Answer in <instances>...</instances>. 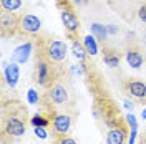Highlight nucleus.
I'll return each instance as SVG.
<instances>
[{
	"mask_svg": "<svg viewBox=\"0 0 146 144\" xmlns=\"http://www.w3.org/2000/svg\"><path fill=\"white\" fill-rule=\"evenodd\" d=\"M28 113L20 103H10L7 104L3 99L2 104V144L9 141H17L27 133Z\"/></svg>",
	"mask_w": 146,
	"mask_h": 144,
	"instance_id": "f257e3e1",
	"label": "nucleus"
},
{
	"mask_svg": "<svg viewBox=\"0 0 146 144\" xmlns=\"http://www.w3.org/2000/svg\"><path fill=\"white\" fill-rule=\"evenodd\" d=\"M58 80H60L58 71L52 65V61L43 53L36 55V61H35V83L36 85H40L43 88H52Z\"/></svg>",
	"mask_w": 146,
	"mask_h": 144,
	"instance_id": "f03ea898",
	"label": "nucleus"
},
{
	"mask_svg": "<svg viewBox=\"0 0 146 144\" xmlns=\"http://www.w3.org/2000/svg\"><path fill=\"white\" fill-rule=\"evenodd\" d=\"M45 99H46V103L43 108L55 114L56 108H63V106L68 104V101H70L68 88L65 86L62 81H56L52 88H48V91H46V94H45Z\"/></svg>",
	"mask_w": 146,
	"mask_h": 144,
	"instance_id": "7ed1b4c3",
	"label": "nucleus"
},
{
	"mask_svg": "<svg viewBox=\"0 0 146 144\" xmlns=\"http://www.w3.org/2000/svg\"><path fill=\"white\" fill-rule=\"evenodd\" d=\"M0 30H2L3 38L15 35L17 30H20V17H17L13 12L2 10V13H0Z\"/></svg>",
	"mask_w": 146,
	"mask_h": 144,
	"instance_id": "20e7f679",
	"label": "nucleus"
},
{
	"mask_svg": "<svg viewBox=\"0 0 146 144\" xmlns=\"http://www.w3.org/2000/svg\"><path fill=\"white\" fill-rule=\"evenodd\" d=\"M125 93L129 98H133L138 103H146V81L136 80V78H129L128 81H125L123 85Z\"/></svg>",
	"mask_w": 146,
	"mask_h": 144,
	"instance_id": "39448f33",
	"label": "nucleus"
},
{
	"mask_svg": "<svg viewBox=\"0 0 146 144\" xmlns=\"http://www.w3.org/2000/svg\"><path fill=\"white\" fill-rule=\"evenodd\" d=\"M66 53H68V48L62 40H50L46 43L45 50H43V55L50 61H55V63H60L66 58Z\"/></svg>",
	"mask_w": 146,
	"mask_h": 144,
	"instance_id": "423d86ee",
	"label": "nucleus"
},
{
	"mask_svg": "<svg viewBox=\"0 0 146 144\" xmlns=\"http://www.w3.org/2000/svg\"><path fill=\"white\" fill-rule=\"evenodd\" d=\"M72 127V116L68 113H60V114H55L53 116V123H52V129H53V134L56 137H63Z\"/></svg>",
	"mask_w": 146,
	"mask_h": 144,
	"instance_id": "0eeeda50",
	"label": "nucleus"
},
{
	"mask_svg": "<svg viewBox=\"0 0 146 144\" xmlns=\"http://www.w3.org/2000/svg\"><path fill=\"white\" fill-rule=\"evenodd\" d=\"M42 28V22L40 18L32 15V13H23L20 17V32L23 33H36Z\"/></svg>",
	"mask_w": 146,
	"mask_h": 144,
	"instance_id": "6e6552de",
	"label": "nucleus"
},
{
	"mask_svg": "<svg viewBox=\"0 0 146 144\" xmlns=\"http://www.w3.org/2000/svg\"><path fill=\"white\" fill-rule=\"evenodd\" d=\"M62 22L70 36H75L80 33V20L72 10H62Z\"/></svg>",
	"mask_w": 146,
	"mask_h": 144,
	"instance_id": "1a4fd4ad",
	"label": "nucleus"
},
{
	"mask_svg": "<svg viewBox=\"0 0 146 144\" xmlns=\"http://www.w3.org/2000/svg\"><path fill=\"white\" fill-rule=\"evenodd\" d=\"M126 139H128V129L123 123L118 124V126H113L110 129L108 136H106V143L108 144H125Z\"/></svg>",
	"mask_w": 146,
	"mask_h": 144,
	"instance_id": "9d476101",
	"label": "nucleus"
},
{
	"mask_svg": "<svg viewBox=\"0 0 146 144\" xmlns=\"http://www.w3.org/2000/svg\"><path fill=\"white\" fill-rule=\"evenodd\" d=\"M126 61L131 68H141L145 63V56L141 53V50L138 46H129L126 50Z\"/></svg>",
	"mask_w": 146,
	"mask_h": 144,
	"instance_id": "9b49d317",
	"label": "nucleus"
},
{
	"mask_svg": "<svg viewBox=\"0 0 146 144\" xmlns=\"http://www.w3.org/2000/svg\"><path fill=\"white\" fill-rule=\"evenodd\" d=\"M3 80L9 85L10 88H15L18 83V66L15 61H12L5 66V71H3Z\"/></svg>",
	"mask_w": 146,
	"mask_h": 144,
	"instance_id": "f8f14e48",
	"label": "nucleus"
},
{
	"mask_svg": "<svg viewBox=\"0 0 146 144\" xmlns=\"http://www.w3.org/2000/svg\"><path fill=\"white\" fill-rule=\"evenodd\" d=\"M32 53V43H23L18 48H15V52L12 55V61L15 63H27V60L30 58Z\"/></svg>",
	"mask_w": 146,
	"mask_h": 144,
	"instance_id": "ddd939ff",
	"label": "nucleus"
},
{
	"mask_svg": "<svg viewBox=\"0 0 146 144\" xmlns=\"http://www.w3.org/2000/svg\"><path fill=\"white\" fill-rule=\"evenodd\" d=\"M103 61L108 65L110 68H116V66H119V55L116 50H113L111 46L105 45V48H103Z\"/></svg>",
	"mask_w": 146,
	"mask_h": 144,
	"instance_id": "4468645a",
	"label": "nucleus"
},
{
	"mask_svg": "<svg viewBox=\"0 0 146 144\" xmlns=\"http://www.w3.org/2000/svg\"><path fill=\"white\" fill-rule=\"evenodd\" d=\"M91 35L95 36L100 43L108 45V28L101 23H91Z\"/></svg>",
	"mask_w": 146,
	"mask_h": 144,
	"instance_id": "2eb2a0df",
	"label": "nucleus"
},
{
	"mask_svg": "<svg viewBox=\"0 0 146 144\" xmlns=\"http://www.w3.org/2000/svg\"><path fill=\"white\" fill-rule=\"evenodd\" d=\"M96 42H98V40L93 35L85 36V40H83V46H85L86 53L90 55V56H95V55L98 53V43H96Z\"/></svg>",
	"mask_w": 146,
	"mask_h": 144,
	"instance_id": "dca6fc26",
	"label": "nucleus"
},
{
	"mask_svg": "<svg viewBox=\"0 0 146 144\" xmlns=\"http://www.w3.org/2000/svg\"><path fill=\"white\" fill-rule=\"evenodd\" d=\"M0 5H2V10L5 12H17V10L22 9V0H0Z\"/></svg>",
	"mask_w": 146,
	"mask_h": 144,
	"instance_id": "f3484780",
	"label": "nucleus"
},
{
	"mask_svg": "<svg viewBox=\"0 0 146 144\" xmlns=\"http://www.w3.org/2000/svg\"><path fill=\"white\" fill-rule=\"evenodd\" d=\"M73 55H75L82 63L85 61V58H86V55H88L86 53V50H85V46H82L76 40H73Z\"/></svg>",
	"mask_w": 146,
	"mask_h": 144,
	"instance_id": "a211bd4d",
	"label": "nucleus"
},
{
	"mask_svg": "<svg viewBox=\"0 0 146 144\" xmlns=\"http://www.w3.org/2000/svg\"><path fill=\"white\" fill-rule=\"evenodd\" d=\"M30 123H32V124H33L35 127H36V126H40V127H46L48 124H50V123H52V121H50V119H46V118L43 116V114H35V116L30 119Z\"/></svg>",
	"mask_w": 146,
	"mask_h": 144,
	"instance_id": "6ab92c4d",
	"label": "nucleus"
},
{
	"mask_svg": "<svg viewBox=\"0 0 146 144\" xmlns=\"http://www.w3.org/2000/svg\"><path fill=\"white\" fill-rule=\"evenodd\" d=\"M40 101V96H38V93L35 90H28V103L30 104H36Z\"/></svg>",
	"mask_w": 146,
	"mask_h": 144,
	"instance_id": "aec40b11",
	"label": "nucleus"
},
{
	"mask_svg": "<svg viewBox=\"0 0 146 144\" xmlns=\"http://www.w3.org/2000/svg\"><path fill=\"white\" fill-rule=\"evenodd\" d=\"M136 13H138V18H139L143 23H146V3H143V5L138 9Z\"/></svg>",
	"mask_w": 146,
	"mask_h": 144,
	"instance_id": "412c9836",
	"label": "nucleus"
},
{
	"mask_svg": "<svg viewBox=\"0 0 146 144\" xmlns=\"http://www.w3.org/2000/svg\"><path fill=\"white\" fill-rule=\"evenodd\" d=\"M126 123H128V126L131 127V129H138L136 118L133 116V114H128V116H126Z\"/></svg>",
	"mask_w": 146,
	"mask_h": 144,
	"instance_id": "4be33fe9",
	"label": "nucleus"
},
{
	"mask_svg": "<svg viewBox=\"0 0 146 144\" xmlns=\"http://www.w3.org/2000/svg\"><path fill=\"white\" fill-rule=\"evenodd\" d=\"M35 134H36V137H40V139H46V136H48L45 127H40V126L35 127Z\"/></svg>",
	"mask_w": 146,
	"mask_h": 144,
	"instance_id": "5701e85b",
	"label": "nucleus"
},
{
	"mask_svg": "<svg viewBox=\"0 0 146 144\" xmlns=\"http://www.w3.org/2000/svg\"><path fill=\"white\" fill-rule=\"evenodd\" d=\"M58 144H78L73 137H68V136H63V137H60V141Z\"/></svg>",
	"mask_w": 146,
	"mask_h": 144,
	"instance_id": "b1692460",
	"label": "nucleus"
},
{
	"mask_svg": "<svg viewBox=\"0 0 146 144\" xmlns=\"http://www.w3.org/2000/svg\"><path fill=\"white\" fill-rule=\"evenodd\" d=\"M106 28H108V35H118V27H115V25H106Z\"/></svg>",
	"mask_w": 146,
	"mask_h": 144,
	"instance_id": "393cba45",
	"label": "nucleus"
},
{
	"mask_svg": "<svg viewBox=\"0 0 146 144\" xmlns=\"http://www.w3.org/2000/svg\"><path fill=\"white\" fill-rule=\"evenodd\" d=\"M72 3L76 7H82V5H85V0H72Z\"/></svg>",
	"mask_w": 146,
	"mask_h": 144,
	"instance_id": "a878e982",
	"label": "nucleus"
},
{
	"mask_svg": "<svg viewBox=\"0 0 146 144\" xmlns=\"http://www.w3.org/2000/svg\"><path fill=\"white\" fill-rule=\"evenodd\" d=\"M125 108L133 111V108H135V106H133V103H131V101H128V99H126V101H125Z\"/></svg>",
	"mask_w": 146,
	"mask_h": 144,
	"instance_id": "bb28decb",
	"label": "nucleus"
},
{
	"mask_svg": "<svg viewBox=\"0 0 146 144\" xmlns=\"http://www.w3.org/2000/svg\"><path fill=\"white\" fill-rule=\"evenodd\" d=\"M141 118H143V119H146V109H143V111H141Z\"/></svg>",
	"mask_w": 146,
	"mask_h": 144,
	"instance_id": "cd10ccee",
	"label": "nucleus"
},
{
	"mask_svg": "<svg viewBox=\"0 0 146 144\" xmlns=\"http://www.w3.org/2000/svg\"><path fill=\"white\" fill-rule=\"evenodd\" d=\"M141 143H146V136H143V139H141Z\"/></svg>",
	"mask_w": 146,
	"mask_h": 144,
	"instance_id": "c85d7f7f",
	"label": "nucleus"
},
{
	"mask_svg": "<svg viewBox=\"0 0 146 144\" xmlns=\"http://www.w3.org/2000/svg\"><path fill=\"white\" fill-rule=\"evenodd\" d=\"M141 144H146V143H141Z\"/></svg>",
	"mask_w": 146,
	"mask_h": 144,
	"instance_id": "c756f323",
	"label": "nucleus"
},
{
	"mask_svg": "<svg viewBox=\"0 0 146 144\" xmlns=\"http://www.w3.org/2000/svg\"><path fill=\"white\" fill-rule=\"evenodd\" d=\"M145 60H146V56H145Z\"/></svg>",
	"mask_w": 146,
	"mask_h": 144,
	"instance_id": "7c9ffc66",
	"label": "nucleus"
}]
</instances>
